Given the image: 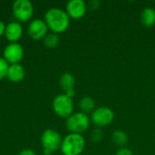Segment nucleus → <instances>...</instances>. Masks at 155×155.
<instances>
[{
	"instance_id": "nucleus-1",
	"label": "nucleus",
	"mask_w": 155,
	"mask_h": 155,
	"mask_svg": "<svg viewBox=\"0 0 155 155\" xmlns=\"http://www.w3.org/2000/svg\"><path fill=\"white\" fill-rule=\"evenodd\" d=\"M45 21L48 28L55 34L65 32L70 25V17L65 10L59 7L49 8L45 15Z\"/></svg>"
},
{
	"instance_id": "nucleus-2",
	"label": "nucleus",
	"mask_w": 155,
	"mask_h": 155,
	"mask_svg": "<svg viewBox=\"0 0 155 155\" xmlns=\"http://www.w3.org/2000/svg\"><path fill=\"white\" fill-rule=\"evenodd\" d=\"M84 147L85 140L82 134L70 133L63 139L61 152L64 155H80Z\"/></svg>"
},
{
	"instance_id": "nucleus-3",
	"label": "nucleus",
	"mask_w": 155,
	"mask_h": 155,
	"mask_svg": "<svg viewBox=\"0 0 155 155\" xmlns=\"http://www.w3.org/2000/svg\"><path fill=\"white\" fill-rule=\"evenodd\" d=\"M40 141L44 153L52 154L53 153L61 149L63 138L56 130L46 129L43 132Z\"/></svg>"
},
{
	"instance_id": "nucleus-4",
	"label": "nucleus",
	"mask_w": 155,
	"mask_h": 155,
	"mask_svg": "<svg viewBox=\"0 0 155 155\" xmlns=\"http://www.w3.org/2000/svg\"><path fill=\"white\" fill-rule=\"evenodd\" d=\"M53 110L56 115L62 118H68L74 114V102L73 99L64 94H57L52 103Z\"/></svg>"
},
{
	"instance_id": "nucleus-5",
	"label": "nucleus",
	"mask_w": 155,
	"mask_h": 155,
	"mask_svg": "<svg viewBox=\"0 0 155 155\" xmlns=\"http://www.w3.org/2000/svg\"><path fill=\"white\" fill-rule=\"evenodd\" d=\"M90 126V118L87 114L77 112L74 113L66 119V128L72 134H81Z\"/></svg>"
},
{
	"instance_id": "nucleus-6",
	"label": "nucleus",
	"mask_w": 155,
	"mask_h": 155,
	"mask_svg": "<svg viewBox=\"0 0 155 155\" xmlns=\"http://www.w3.org/2000/svg\"><path fill=\"white\" fill-rule=\"evenodd\" d=\"M12 10L16 21L26 22L33 16L34 5L29 0H15L13 3Z\"/></svg>"
},
{
	"instance_id": "nucleus-7",
	"label": "nucleus",
	"mask_w": 155,
	"mask_h": 155,
	"mask_svg": "<svg viewBox=\"0 0 155 155\" xmlns=\"http://www.w3.org/2000/svg\"><path fill=\"white\" fill-rule=\"evenodd\" d=\"M114 119V111L107 106H100L94 109L91 115L92 123L97 127L108 126Z\"/></svg>"
},
{
	"instance_id": "nucleus-8",
	"label": "nucleus",
	"mask_w": 155,
	"mask_h": 155,
	"mask_svg": "<svg viewBox=\"0 0 155 155\" xmlns=\"http://www.w3.org/2000/svg\"><path fill=\"white\" fill-rule=\"evenodd\" d=\"M24 57V48L19 43L8 44L3 52V58L9 64H19Z\"/></svg>"
},
{
	"instance_id": "nucleus-9",
	"label": "nucleus",
	"mask_w": 155,
	"mask_h": 155,
	"mask_svg": "<svg viewBox=\"0 0 155 155\" xmlns=\"http://www.w3.org/2000/svg\"><path fill=\"white\" fill-rule=\"evenodd\" d=\"M48 26L45 20L41 18L33 19L27 27V33L29 36L34 40H41L44 39L45 36L48 34Z\"/></svg>"
},
{
	"instance_id": "nucleus-10",
	"label": "nucleus",
	"mask_w": 155,
	"mask_h": 155,
	"mask_svg": "<svg viewBox=\"0 0 155 155\" xmlns=\"http://www.w3.org/2000/svg\"><path fill=\"white\" fill-rule=\"evenodd\" d=\"M86 4L83 0H70L65 6V12L70 18L80 19L84 16L86 13Z\"/></svg>"
},
{
	"instance_id": "nucleus-11",
	"label": "nucleus",
	"mask_w": 155,
	"mask_h": 155,
	"mask_svg": "<svg viewBox=\"0 0 155 155\" xmlns=\"http://www.w3.org/2000/svg\"><path fill=\"white\" fill-rule=\"evenodd\" d=\"M23 35V26L18 21L9 22L5 30V36L10 43H16Z\"/></svg>"
},
{
	"instance_id": "nucleus-12",
	"label": "nucleus",
	"mask_w": 155,
	"mask_h": 155,
	"mask_svg": "<svg viewBox=\"0 0 155 155\" xmlns=\"http://www.w3.org/2000/svg\"><path fill=\"white\" fill-rule=\"evenodd\" d=\"M25 71L23 65L20 64H9L6 77L8 78L9 81L13 83H19L22 82L25 78Z\"/></svg>"
},
{
	"instance_id": "nucleus-13",
	"label": "nucleus",
	"mask_w": 155,
	"mask_h": 155,
	"mask_svg": "<svg viewBox=\"0 0 155 155\" xmlns=\"http://www.w3.org/2000/svg\"><path fill=\"white\" fill-rule=\"evenodd\" d=\"M59 84L64 93L74 90L75 85V78L71 73H64L59 79Z\"/></svg>"
},
{
	"instance_id": "nucleus-14",
	"label": "nucleus",
	"mask_w": 155,
	"mask_h": 155,
	"mask_svg": "<svg viewBox=\"0 0 155 155\" xmlns=\"http://www.w3.org/2000/svg\"><path fill=\"white\" fill-rule=\"evenodd\" d=\"M141 22L145 27H152L155 25V10L152 7H145L141 13Z\"/></svg>"
},
{
	"instance_id": "nucleus-15",
	"label": "nucleus",
	"mask_w": 155,
	"mask_h": 155,
	"mask_svg": "<svg viewBox=\"0 0 155 155\" xmlns=\"http://www.w3.org/2000/svg\"><path fill=\"white\" fill-rule=\"evenodd\" d=\"M112 141L115 145L123 148L127 144L129 138H128V135L126 134V133H124V131L115 130L112 134Z\"/></svg>"
},
{
	"instance_id": "nucleus-16",
	"label": "nucleus",
	"mask_w": 155,
	"mask_h": 155,
	"mask_svg": "<svg viewBox=\"0 0 155 155\" xmlns=\"http://www.w3.org/2000/svg\"><path fill=\"white\" fill-rule=\"evenodd\" d=\"M79 108H80L81 112L85 114H87L89 113H93L95 109V102L92 97L85 96L80 100Z\"/></svg>"
},
{
	"instance_id": "nucleus-17",
	"label": "nucleus",
	"mask_w": 155,
	"mask_h": 155,
	"mask_svg": "<svg viewBox=\"0 0 155 155\" xmlns=\"http://www.w3.org/2000/svg\"><path fill=\"white\" fill-rule=\"evenodd\" d=\"M43 42H44V45L45 47L52 49L58 45V44L60 42V38H59L58 34L52 32V33H48L45 36V38L43 39Z\"/></svg>"
},
{
	"instance_id": "nucleus-18",
	"label": "nucleus",
	"mask_w": 155,
	"mask_h": 155,
	"mask_svg": "<svg viewBox=\"0 0 155 155\" xmlns=\"http://www.w3.org/2000/svg\"><path fill=\"white\" fill-rule=\"evenodd\" d=\"M8 66H9V64L3 57L0 56V81L3 80L5 77H6Z\"/></svg>"
},
{
	"instance_id": "nucleus-19",
	"label": "nucleus",
	"mask_w": 155,
	"mask_h": 155,
	"mask_svg": "<svg viewBox=\"0 0 155 155\" xmlns=\"http://www.w3.org/2000/svg\"><path fill=\"white\" fill-rule=\"evenodd\" d=\"M104 138V132L100 129V128H97V129H94L92 134H91V139L93 142L94 143H99L103 140Z\"/></svg>"
},
{
	"instance_id": "nucleus-20",
	"label": "nucleus",
	"mask_w": 155,
	"mask_h": 155,
	"mask_svg": "<svg viewBox=\"0 0 155 155\" xmlns=\"http://www.w3.org/2000/svg\"><path fill=\"white\" fill-rule=\"evenodd\" d=\"M115 155H134V153L130 149H128L126 147H123V148H120L116 152Z\"/></svg>"
},
{
	"instance_id": "nucleus-21",
	"label": "nucleus",
	"mask_w": 155,
	"mask_h": 155,
	"mask_svg": "<svg viewBox=\"0 0 155 155\" xmlns=\"http://www.w3.org/2000/svg\"><path fill=\"white\" fill-rule=\"evenodd\" d=\"M18 155H36V153H35L34 150L29 149V148H26V149L22 150V151L18 153Z\"/></svg>"
},
{
	"instance_id": "nucleus-22",
	"label": "nucleus",
	"mask_w": 155,
	"mask_h": 155,
	"mask_svg": "<svg viewBox=\"0 0 155 155\" xmlns=\"http://www.w3.org/2000/svg\"><path fill=\"white\" fill-rule=\"evenodd\" d=\"M100 5V2L97 0H93L90 2V6L92 7V9H97Z\"/></svg>"
},
{
	"instance_id": "nucleus-23",
	"label": "nucleus",
	"mask_w": 155,
	"mask_h": 155,
	"mask_svg": "<svg viewBox=\"0 0 155 155\" xmlns=\"http://www.w3.org/2000/svg\"><path fill=\"white\" fill-rule=\"evenodd\" d=\"M5 24L4 23V21L0 20V36L5 35Z\"/></svg>"
},
{
	"instance_id": "nucleus-24",
	"label": "nucleus",
	"mask_w": 155,
	"mask_h": 155,
	"mask_svg": "<svg viewBox=\"0 0 155 155\" xmlns=\"http://www.w3.org/2000/svg\"><path fill=\"white\" fill-rule=\"evenodd\" d=\"M42 155H52V154H46V153H43Z\"/></svg>"
}]
</instances>
